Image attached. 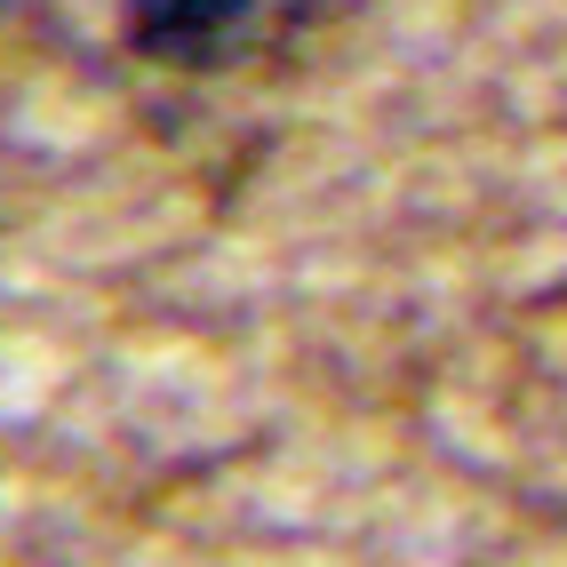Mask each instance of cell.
I'll return each instance as SVG.
<instances>
[{
	"label": "cell",
	"instance_id": "obj_1",
	"mask_svg": "<svg viewBox=\"0 0 567 567\" xmlns=\"http://www.w3.org/2000/svg\"><path fill=\"white\" fill-rule=\"evenodd\" d=\"M320 0H128V49L168 72H216L248 49H272Z\"/></svg>",
	"mask_w": 567,
	"mask_h": 567
}]
</instances>
